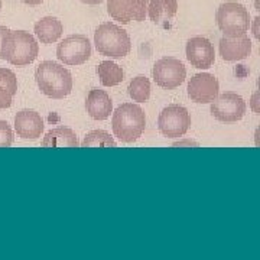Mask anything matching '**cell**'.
<instances>
[{"label": "cell", "mask_w": 260, "mask_h": 260, "mask_svg": "<svg viewBox=\"0 0 260 260\" xmlns=\"http://www.w3.org/2000/svg\"><path fill=\"white\" fill-rule=\"evenodd\" d=\"M35 78L39 90L49 99L61 100L73 90V75L64 65L44 61L38 65Z\"/></svg>", "instance_id": "cell-1"}, {"label": "cell", "mask_w": 260, "mask_h": 260, "mask_svg": "<svg viewBox=\"0 0 260 260\" xmlns=\"http://www.w3.org/2000/svg\"><path fill=\"white\" fill-rule=\"evenodd\" d=\"M112 127L114 136L120 142L133 143L146 129V114L138 104L123 103L113 113Z\"/></svg>", "instance_id": "cell-2"}, {"label": "cell", "mask_w": 260, "mask_h": 260, "mask_svg": "<svg viewBox=\"0 0 260 260\" xmlns=\"http://www.w3.org/2000/svg\"><path fill=\"white\" fill-rule=\"evenodd\" d=\"M94 44L99 54L110 58H123L132 49L129 34L112 22H104L95 29Z\"/></svg>", "instance_id": "cell-3"}, {"label": "cell", "mask_w": 260, "mask_h": 260, "mask_svg": "<svg viewBox=\"0 0 260 260\" xmlns=\"http://www.w3.org/2000/svg\"><path fill=\"white\" fill-rule=\"evenodd\" d=\"M217 26L224 34V37L236 38L247 35L250 28V13L239 2H225L220 5L215 13Z\"/></svg>", "instance_id": "cell-4"}, {"label": "cell", "mask_w": 260, "mask_h": 260, "mask_svg": "<svg viewBox=\"0 0 260 260\" xmlns=\"http://www.w3.org/2000/svg\"><path fill=\"white\" fill-rule=\"evenodd\" d=\"M191 126V116L184 106L171 104L165 107L158 119V127L162 136L174 139L184 136Z\"/></svg>", "instance_id": "cell-5"}, {"label": "cell", "mask_w": 260, "mask_h": 260, "mask_svg": "<svg viewBox=\"0 0 260 260\" xmlns=\"http://www.w3.org/2000/svg\"><path fill=\"white\" fill-rule=\"evenodd\" d=\"M152 75L160 88L174 90L185 81V65L174 56H164L155 62Z\"/></svg>", "instance_id": "cell-6"}, {"label": "cell", "mask_w": 260, "mask_h": 260, "mask_svg": "<svg viewBox=\"0 0 260 260\" xmlns=\"http://www.w3.org/2000/svg\"><path fill=\"white\" fill-rule=\"evenodd\" d=\"M91 56V44L85 35H70L56 48V58L65 65H81Z\"/></svg>", "instance_id": "cell-7"}, {"label": "cell", "mask_w": 260, "mask_h": 260, "mask_svg": "<svg viewBox=\"0 0 260 260\" xmlns=\"http://www.w3.org/2000/svg\"><path fill=\"white\" fill-rule=\"evenodd\" d=\"M247 106L242 95L233 91L217 95L215 100L211 102V114L218 121L223 123H234L242 120L246 114Z\"/></svg>", "instance_id": "cell-8"}, {"label": "cell", "mask_w": 260, "mask_h": 260, "mask_svg": "<svg viewBox=\"0 0 260 260\" xmlns=\"http://www.w3.org/2000/svg\"><path fill=\"white\" fill-rule=\"evenodd\" d=\"M12 34H13V51L8 61L16 67L32 64L39 54V45L37 39L26 30H12Z\"/></svg>", "instance_id": "cell-9"}, {"label": "cell", "mask_w": 260, "mask_h": 260, "mask_svg": "<svg viewBox=\"0 0 260 260\" xmlns=\"http://www.w3.org/2000/svg\"><path fill=\"white\" fill-rule=\"evenodd\" d=\"M220 91L218 80L213 74H195L188 83V97L198 104H208L215 100Z\"/></svg>", "instance_id": "cell-10"}, {"label": "cell", "mask_w": 260, "mask_h": 260, "mask_svg": "<svg viewBox=\"0 0 260 260\" xmlns=\"http://www.w3.org/2000/svg\"><path fill=\"white\" fill-rule=\"evenodd\" d=\"M186 59L198 70H207L215 61L213 44L204 37H194L186 42Z\"/></svg>", "instance_id": "cell-11"}, {"label": "cell", "mask_w": 260, "mask_h": 260, "mask_svg": "<svg viewBox=\"0 0 260 260\" xmlns=\"http://www.w3.org/2000/svg\"><path fill=\"white\" fill-rule=\"evenodd\" d=\"M44 119L35 110H20L15 116V130L22 139H39L44 133Z\"/></svg>", "instance_id": "cell-12"}, {"label": "cell", "mask_w": 260, "mask_h": 260, "mask_svg": "<svg viewBox=\"0 0 260 260\" xmlns=\"http://www.w3.org/2000/svg\"><path fill=\"white\" fill-rule=\"evenodd\" d=\"M251 54V41L247 35L236 38H221L220 55L227 62H236L246 59Z\"/></svg>", "instance_id": "cell-13"}, {"label": "cell", "mask_w": 260, "mask_h": 260, "mask_svg": "<svg viewBox=\"0 0 260 260\" xmlns=\"http://www.w3.org/2000/svg\"><path fill=\"white\" fill-rule=\"evenodd\" d=\"M85 109L94 120H106L110 117V113H113V102L104 90L93 88L87 95Z\"/></svg>", "instance_id": "cell-14"}, {"label": "cell", "mask_w": 260, "mask_h": 260, "mask_svg": "<svg viewBox=\"0 0 260 260\" xmlns=\"http://www.w3.org/2000/svg\"><path fill=\"white\" fill-rule=\"evenodd\" d=\"M34 30H35V35H37L38 39L41 41V44L49 45V44L56 42L61 38L62 32H64V26L58 18L45 16L35 23Z\"/></svg>", "instance_id": "cell-15"}, {"label": "cell", "mask_w": 260, "mask_h": 260, "mask_svg": "<svg viewBox=\"0 0 260 260\" xmlns=\"http://www.w3.org/2000/svg\"><path fill=\"white\" fill-rule=\"evenodd\" d=\"M44 148H78L80 142L73 129L59 126L49 130L42 139Z\"/></svg>", "instance_id": "cell-16"}, {"label": "cell", "mask_w": 260, "mask_h": 260, "mask_svg": "<svg viewBox=\"0 0 260 260\" xmlns=\"http://www.w3.org/2000/svg\"><path fill=\"white\" fill-rule=\"evenodd\" d=\"M178 13L177 0H150L148 5L149 19L156 23L164 25L175 18Z\"/></svg>", "instance_id": "cell-17"}, {"label": "cell", "mask_w": 260, "mask_h": 260, "mask_svg": "<svg viewBox=\"0 0 260 260\" xmlns=\"http://www.w3.org/2000/svg\"><path fill=\"white\" fill-rule=\"evenodd\" d=\"M97 75L104 87H114L123 81L124 71L120 65H117L113 61H103L97 67Z\"/></svg>", "instance_id": "cell-18"}, {"label": "cell", "mask_w": 260, "mask_h": 260, "mask_svg": "<svg viewBox=\"0 0 260 260\" xmlns=\"http://www.w3.org/2000/svg\"><path fill=\"white\" fill-rule=\"evenodd\" d=\"M107 12L114 20L127 25L133 16V0H107Z\"/></svg>", "instance_id": "cell-19"}, {"label": "cell", "mask_w": 260, "mask_h": 260, "mask_svg": "<svg viewBox=\"0 0 260 260\" xmlns=\"http://www.w3.org/2000/svg\"><path fill=\"white\" fill-rule=\"evenodd\" d=\"M83 148H116L117 143L106 130H93L81 142Z\"/></svg>", "instance_id": "cell-20"}, {"label": "cell", "mask_w": 260, "mask_h": 260, "mask_svg": "<svg viewBox=\"0 0 260 260\" xmlns=\"http://www.w3.org/2000/svg\"><path fill=\"white\" fill-rule=\"evenodd\" d=\"M129 95L133 99V102H148L150 97V81L143 75L135 77L129 84Z\"/></svg>", "instance_id": "cell-21"}, {"label": "cell", "mask_w": 260, "mask_h": 260, "mask_svg": "<svg viewBox=\"0 0 260 260\" xmlns=\"http://www.w3.org/2000/svg\"><path fill=\"white\" fill-rule=\"evenodd\" d=\"M13 51V34L9 28L0 25V59H9Z\"/></svg>", "instance_id": "cell-22"}, {"label": "cell", "mask_w": 260, "mask_h": 260, "mask_svg": "<svg viewBox=\"0 0 260 260\" xmlns=\"http://www.w3.org/2000/svg\"><path fill=\"white\" fill-rule=\"evenodd\" d=\"M0 87L8 93L15 95L18 91V78L13 71L8 68H0Z\"/></svg>", "instance_id": "cell-23"}, {"label": "cell", "mask_w": 260, "mask_h": 260, "mask_svg": "<svg viewBox=\"0 0 260 260\" xmlns=\"http://www.w3.org/2000/svg\"><path fill=\"white\" fill-rule=\"evenodd\" d=\"M149 0H133V16L132 20L143 22L148 15Z\"/></svg>", "instance_id": "cell-24"}, {"label": "cell", "mask_w": 260, "mask_h": 260, "mask_svg": "<svg viewBox=\"0 0 260 260\" xmlns=\"http://www.w3.org/2000/svg\"><path fill=\"white\" fill-rule=\"evenodd\" d=\"M13 145V132L8 121L0 120V148H9Z\"/></svg>", "instance_id": "cell-25"}, {"label": "cell", "mask_w": 260, "mask_h": 260, "mask_svg": "<svg viewBox=\"0 0 260 260\" xmlns=\"http://www.w3.org/2000/svg\"><path fill=\"white\" fill-rule=\"evenodd\" d=\"M12 97H13L12 94L0 87V109H9L12 106Z\"/></svg>", "instance_id": "cell-26"}, {"label": "cell", "mask_w": 260, "mask_h": 260, "mask_svg": "<svg viewBox=\"0 0 260 260\" xmlns=\"http://www.w3.org/2000/svg\"><path fill=\"white\" fill-rule=\"evenodd\" d=\"M259 91H256V93L251 95V100H250V109L253 110L254 114H259L260 113V107H259Z\"/></svg>", "instance_id": "cell-27"}, {"label": "cell", "mask_w": 260, "mask_h": 260, "mask_svg": "<svg viewBox=\"0 0 260 260\" xmlns=\"http://www.w3.org/2000/svg\"><path fill=\"white\" fill-rule=\"evenodd\" d=\"M172 146H174V148H181V146H198V143H197L195 140L185 139V140H178V142H175V143H172Z\"/></svg>", "instance_id": "cell-28"}, {"label": "cell", "mask_w": 260, "mask_h": 260, "mask_svg": "<svg viewBox=\"0 0 260 260\" xmlns=\"http://www.w3.org/2000/svg\"><path fill=\"white\" fill-rule=\"evenodd\" d=\"M253 22V25H251V30H253V35L256 39H260V34H259V22H260V18L259 16H256V18L251 20Z\"/></svg>", "instance_id": "cell-29"}, {"label": "cell", "mask_w": 260, "mask_h": 260, "mask_svg": "<svg viewBox=\"0 0 260 260\" xmlns=\"http://www.w3.org/2000/svg\"><path fill=\"white\" fill-rule=\"evenodd\" d=\"M25 5H29V6H38L41 3H44V0H22Z\"/></svg>", "instance_id": "cell-30"}, {"label": "cell", "mask_w": 260, "mask_h": 260, "mask_svg": "<svg viewBox=\"0 0 260 260\" xmlns=\"http://www.w3.org/2000/svg\"><path fill=\"white\" fill-rule=\"evenodd\" d=\"M80 2H83L85 5H90V6H95V5H100L103 0H80Z\"/></svg>", "instance_id": "cell-31"}, {"label": "cell", "mask_w": 260, "mask_h": 260, "mask_svg": "<svg viewBox=\"0 0 260 260\" xmlns=\"http://www.w3.org/2000/svg\"><path fill=\"white\" fill-rule=\"evenodd\" d=\"M256 146H259V130H256Z\"/></svg>", "instance_id": "cell-32"}, {"label": "cell", "mask_w": 260, "mask_h": 260, "mask_svg": "<svg viewBox=\"0 0 260 260\" xmlns=\"http://www.w3.org/2000/svg\"><path fill=\"white\" fill-rule=\"evenodd\" d=\"M254 5H256V10L259 12V10H260V8H259V0H256V3H254Z\"/></svg>", "instance_id": "cell-33"}, {"label": "cell", "mask_w": 260, "mask_h": 260, "mask_svg": "<svg viewBox=\"0 0 260 260\" xmlns=\"http://www.w3.org/2000/svg\"><path fill=\"white\" fill-rule=\"evenodd\" d=\"M0 9H2V0H0Z\"/></svg>", "instance_id": "cell-34"}]
</instances>
